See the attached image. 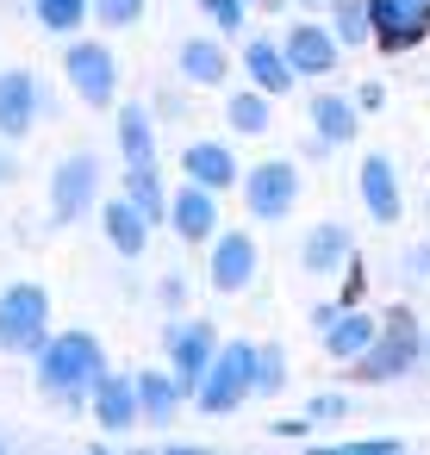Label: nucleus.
Segmentation results:
<instances>
[{
	"mask_svg": "<svg viewBox=\"0 0 430 455\" xmlns=\"http://www.w3.org/2000/svg\"><path fill=\"white\" fill-rule=\"evenodd\" d=\"M368 38V0H337V44Z\"/></svg>",
	"mask_w": 430,
	"mask_h": 455,
	"instance_id": "cd10ccee",
	"label": "nucleus"
},
{
	"mask_svg": "<svg viewBox=\"0 0 430 455\" xmlns=\"http://www.w3.org/2000/svg\"><path fill=\"white\" fill-rule=\"evenodd\" d=\"M243 69H250V82H256L262 94H287V88H293V76H299V69L287 63V51H281V44H268V38H256V44L243 51Z\"/></svg>",
	"mask_w": 430,
	"mask_h": 455,
	"instance_id": "a211bd4d",
	"label": "nucleus"
},
{
	"mask_svg": "<svg viewBox=\"0 0 430 455\" xmlns=\"http://www.w3.org/2000/svg\"><path fill=\"white\" fill-rule=\"evenodd\" d=\"M94 418H100V430H131V424L144 418L138 380H131V374H100V380H94Z\"/></svg>",
	"mask_w": 430,
	"mask_h": 455,
	"instance_id": "ddd939ff",
	"label": "nucleus"
},
{
	"mask_svg": "<svg viewBox=\"0 0 430 455\" xmlns=\"http://www.w3.org/2000/svg\"><path fill=\"white\" fill-rule=\"evenodd\" d=\"M144 7H150V0H94V13L113 26V32H125V26H138L144 20Z\"/></svg>",
	"mask_w": 430,
	"mask_h": 455,
	"instance_id": "c756f323",
	"label": "nucleus"
},
{
	"mask_svg": "<svg viewBox=\"0 0 430 455\" xmlns=\"http://www.w3.org/2000/svg\"><path fill=\"white\" fill-rule=\"evenodd\" d=\"M287 387V355L281 349H256V393H281Z\"/></svg>",
	"mask_w": 430,
	"mask_h": 455,
	"instance_id": "c85d7f7f",
	"label": "nucleus"
},
{
	"mask_svg": "<svg viewBox=\"0 0 430 455\" xmlns=\"http://www.w3.org/2000/svg\"><path fill=\"white\" fill-rule=\"evenodd\" d=\"M169 225H175V237L181 243H200V237H212L219 231V212H212V188H181L175 200H169Z\"/></svg>",
	"mask_w": 430,
	"mask_h": 455,
	"instance_id": "4468645a",
	"label": "nucleus"
},
{
	"mask_svg": "<svg viewBox=\"0 0 430 455\" xmlns=\"http://www.w3.org/2000/svg\"><path fill=\"white\" fill-rule=\"evenodd\" d=\"M430 32V0H368V38L380 51H411Z\"/></svg>",
	"mask_w": 430,
	"mask_h": 455,
	"instance_id": "423d86ee",
	"label": "nucleus"
},
{
	"mask_svg": "<svg viewBox=\"0 0 430 455\" xmlns=\"http://www.w3.org/2000/svg\"><path fill=\"white\" fill-rule=\"evenodd\" d=\"M181 169H187V181H200V188H231L237 181V156L225 150V144H187L181 150Z\"/></svg>",
	"mask_w": 430,
	"mask_h": 455,
	"instance_id": "6ab92c4d",
	"label": "nucleus"
},
{
	"mask_svg": "<svg viewBox=\"0 0 430 455\" xmlns=\"http://www.w3.org/2000/svg\"><path fill=\"white\" fill-rule=\"evenodd\" d=\"M424 355H430V331H424Z\"/></svg>",
	"mask_w": 430,
	"mask_h": 455,
	"instance_id": "f704fd0d",
	"label": "nucleus"
},
{
	"mask_svg": "<svg viewBox=\"0 0 430 455\" xmlns=\"http://www.w3.org/2000/svg\"><path fill=\"white\" fill-rule=\"evenodd\" d=\"M100 374H107V355H100V337H88V331H63V337H51V343L38 349V380H44V393H57V399L94 393Z\"/></svg>",
	"mask_w": 430,
	"mask_h": 455,
	"instance_id": "f257e3e1",
	"label": "nucleus"
},
{
	"mask_svg": "<svg viewBox=\"0 0 430 455\" xmlns=\"http://www.w3.org/2000/svg\"><path fill=\"white\" fill-rule=\"evenodd\" d=\"M7 175H13V156H7V150H0V181H7Z\"/></svg>",
	"mask_w": 430,
	"mask_h": 455,
	"instance_id": "72a5a7b5",
	"label": "nucleus"
},
{
	"mask_svg": "<svg viewBox=\"0 0 430 455\" xmlns=\"http://www.w3.org/2000/svg\"><path fill=\"white\" fill-rule=\"evenodd\" d=\"M287 63H293L299 76H330V69H337V38H330L324 26H293V32H287Z\"/></svg>",
	"mask_w": 430,
	"mask_h": 455,
	"instance_id": "2eb2a0df",
	"label": "nucleus"
},
{
	"mask_svg": "<svg viewBox=\"0 0 430 455\" xmlns=\"http://www.w3.org/2000/svg\"><path fill=\"white\" fill-rule=\"evenodd\" d=\"M119 150H125V169L156 163V132H150V113L144 107H125L119 113Z\"/></svg>",
	"mask_w": 430,
	"mask_h": 455,
	"instance_id": "412c9836",
	"label": "nucleus"
},
{
	"mask_svg": "<svg viewBox=\"0 0 430 455\" xmlns=\"http://www.w3.org/2000/svg\"><path fill=\"white\" fill-rule=\"evenodd\" d=\"M175 380L169 374H138V399H144V418H156V424H169V411H175Z\"/></svg>",
	"mask_w": 430,
	"mask_h": 455,
	"instance_id": "bb28decb",
	"label": "nucleus"
},
{
	"mask_svg": "<svg viewBox=\"0 0 430 455\" xmlns=\"http://www.w3.org/2000/svg\"><path fill=\"white\" fill-rule=\"evenodd\" d=\"M318 318V331H324V349L337 355V362H362V349L380 337V324L374 318H362V312H337V306H318L312 312Z\"/></svg>",
	"mask_w": 430,
	"mask_h": 455,
	"instance_id": "9d476101",
	"label": "nucleus"
},
{
	"mask_svg": "<svg viewBox=\"0 0 430 455\" xmlns=\"http://www.w3.org/2000/svg\"><path fill=\"white\" fill-rule=\"evenodd\" d=\"M225 119H231V132H243V138H262V132H268V94H262V88H250V94H231Z\"/></svg>",
	"mask_w": 430,
	"mask_h": 455,
	"instance_id": "b1692460",
	"label": "nucleus"
},
{
	"mask_svg": "<svg viewBox=\"0 0 430 455\" xmlns=\"http://www.w3.org/2000/svg\"><path fill=\"white\" fill-rule=\"evenodd\" d=\"M32 119H38V82L26 69H7L0 76V138L20 144L32 132Z\"/></svg>",
	"mask_w": 430,
	"mask_h": 455,
	"instance_id": "9b49d317",
	"label": "nucleus"
},
{
	"mask_svg": "<svg viewBox=\"0 0 430 455\" xmlns=\"http://www.w3.org/2000/svg\"><path fill=\"white\" fill-rule=\"evenodd\" d=\"M63 69H69V82H76L82 107H113V88H119V63H113V51H107V44H69Z\"/></svg>",
	"mask_w": 430,
	"mask_h": 455,
	"instance_id": "6e6552de",
	"label": "nucleus"
},
{
	"mask_svg": "<svg viewBox=\"0 0 430 455\" xmlns=\"http://www.w3.org/2000/svg\"><path fill=\"white\" fill-rule=\"evenodd\" d=\"M312 418H343V399H337V393H318V399H312Z\"/></svg>",
	"mask_w": 430,
	"mask_h": 455,
	"instance_id": "2f4dec72",
	"label": "nucleus"
},
{
	"mask_svg": "<svg viewBox=\"0 0 430 455\" xmlns=\"http://www.w3.org/2000/svg\"><path fill=\"white\" fill-rule=\"evenodd\" d=\"M250 281H256V243H250V231H225L212 243V287L219 293H243Z\"/></svg>",
	"mask_w": 430,
	"mask_h": 455,
	"instance_id": "f8f14e48",
	"label": "nucleus"
},
{
	"mask_svg": "<svg viewBox=\"0 0 430 455\" xmlns=\"http://www.w3.org/2000/svg\"><path fill=\"white\" fill-rule=\"evenodd\" d=\"M125 200H131V206H144L150 219H163V212H169V206H163V188H156V163L125 169Z\"/></svg>",
	"mask_w": 430,
	"mask_h": 455,
	"instance_id": "a878e982",
	"label": "nucleus"
},
{
	"mask_svg": "<svg viewBox=\"0 0 430 455\" xmlns=\"http://www.w3.org/2000/svg\"><path fill=\"white\" fill-rule=\"evenodd\" d=\"M225 69H231V63H225V51H219L212 38H187V44H181V76H187V82L212 88V82H225Z\"/></svg>",
	"mask_w": 430,
	"mask_h": 455,
	"instance_id": "4be33fe9",
	"label": "nucleus"
},
{
	"mask_svg": "<svg viewBox=\"0 0 430 455\" xmlns=\"http://www.w3.org/2000/svg\"><path fill=\"white\" fill-rule=\"evenodd\" d=\"M44 331H51V293L44 287L20 281V287L0 293V349L7 355H38L51 343Z\"/></svg>",
	"mask_w": 430,
	"mask_h": 455,
	"instance_id": "f03ea898",
	"label": "nucleus"
},
{
	"mask_svg": "<svg viewBox=\"0 0 430 455\" xmlns=\"http://www.w3.org/2000/svg\"><path fill=\"white\" fill-rule=\"evenodd\" d=\"M200 7H206V20H212L219 32H237V26H243V0H200Z\"/></svg>",
	"mask_w": 430,
	"mask_h": 455,
	"instance_id": "7c9ffc66",
	"label": "nucleus"
},
{
	"mask_svg": "<svg viewBox=\"0 0 430 455\" xmlns=\"http://www.w3.org/2000/svg\"><path fill=\"white\" fill-rule=\"evenodd\" d=\"M306 7H324V0H306Z\"/></svg>",
	"mask_w": 430,
	"mask_h": 455,
	"instance_id": "c9c22d12",
	"label": "nucleus"
},
{
	"mask_svg": "<svg viewBox=\"0 0 430 455\" xmlns=\"http://www.w3.org/2000/svg\"><path fill=\"white\" fill-rule=\"evenodd\" d=\"M411 275H430V243H424V250H411Z\"/></svg>",
	"mask_w": 430,
	"mask_h": 455,
	"instance_id": "473e14b6",
	"label": "nucleus"
},
{
	"mask_svg": "<svg viewBox=\"0 0 430 455\" xmlns=\"http://www.w3.org/2000/svg\"><path fill=\"white\" fill-rule=\"evenodd\" d=\"M32 13L44 32H82V20L94 13V0H32Z\"/></svg>",
	"mask_w": 430,
	"mask_h": 455,
	"instance_id": "393cba45",
	"label": "nucleus"
},
{
	"mask_svg": "<svg viewBox=\"0 0 430 455\" xmlns=\"http://www.w3.org/2000/svg\"><path fill=\"white\" fill-rule=\"evenodd\" d=\"M343 256H349V231H343V225H330V219H324V225H312V231H306V250H299V262H306L312 275H330Z\"/></svg>",
	"mask_w": 430,
	"mask_h": 455,
	"instance_id": "aec40b11",
	"label": "nucleus"
},
{
	"mask_svg": "<svg viewBox=\"0 0 430 455\" xmlns=\"http://www.w3.org/2000/svg\"><path fill=\"white\" fill-rule=\"evenodd\" d=\"M362 206L380 225H399V175L386 156H362Z\"/></svg>",
	"mask_w": 430,
	"mask_h": 455,
	"instance_id": "dca6fc26",
	"label": "nucleus"
},
{
	"mask_svg": "<svg viewBox=\"0 0 430 455\" xmlns=\"http://www.w3.org/2000/svg\"><path fill=\"white\" fill-rule=\"evenodd\" d=\"M94 200H100V156L94 150L63 156L57 175H51V212H57V225H76Z\"/></svg>",
	"mask_w": 430,
	"mask_h": 455,
	"instance_id": "39448f33",
	"label": "nucleus"
},
{
	"mask_svg": "<svg viewBox=\"0 0 430 455\" xmlns=\"http://www.w3.org/2000/svg\"><path fill=\"white\" fill-rule=\"evenodd\" d=\"M418 355H424V337L411 331V312L393 306V312H386V331L362 349V380H399Z\"/></svg>",
	"mask_w": 430,
	"mask_h": 455,
	"instance_id": "20e7f679",
	"label": "nucleus"
},
{
	"mask_svg": "<svg viewBox=\"0 0 430 455\" xmlns=\"http://www.w3.org/2000/svg\"><path fill=\"white\" fill-rule=\"evenodd\" d=\"M100 219H107V243H113L119 256H131V262H138V256L150 250V212H144V206H131V200H113Z\"/></svg>",
	"mask_w": 430,
	"mask_h": 455,
	"instance_id": "f3484780",
	"label": "nucleus"
},
{
	"mask_svg": "<svg viewBox=\"0 0 430 455\" xmlns=\"http://www.w3.org/2000/svg\"><path fill=\"white\" fill-rule=\"evenodd\" d=\"M312 125H318L324 144H349V138H355V107H349L343 94H318V100H312Z\"/></svg>",
	"mask_w": 430,
	"mask_h": 455,
	"instance_id": "5701e85b",
	"label": "nucleus"
},
{
	"mask_svg": "<svg viewBox=\"0 0 430 455\" xmlns=\"http://www.w3.org/2000/svg\"><path fill=\"white\" fill-rule=\"evenodd\" d=\"M212 355H219V337H212V324H206V318L169 324V362H175V387H181V393H194V387L206 380Z\"/></svg>",
	"mask_w": 430,
	"mask_h": 455,
	"instance_id": "0eeeda50",
	"label": "nucleus"
},
{
	"mask_svg": "<svg viewBox=\"0 0 430 455\" xmlns=\"http://www.w3.org/2000/svg\"><path fill=\"white\" fill-rule=\"evenodd\" d=\"M250 393H256V349H250V343H231V349H219V355H212V368H206V380L194 387L200 411H212V418L237 411Z\"/></svg>",
	"mask_w": 430,
	"mask_h": 455,
	"instance_id": "7ed1b4c3",
	"label": "nucleus"
},
{
	"mask_svg": "<svg viewBox=\"0 0 430 455\" xmlns=\"http://www.w3.org/2000/svg\"><path fill=\"white\" fill-rule=\"evenodd\" d=\"M243 200H250V212L268 219V225L287 219V212L299 206V169H293V163H262V169H250Z\"/></svg>",
	"mask_w": 430,
	"mask_h": 455,
	"instance_id": "1a4fd4ad",
	"label": "nucleus"
}]
</instances>
